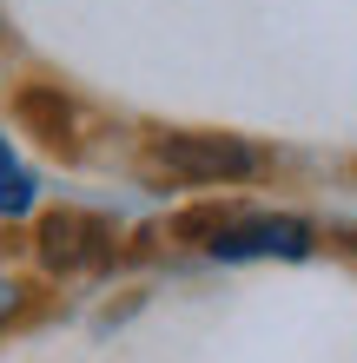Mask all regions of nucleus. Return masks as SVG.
Listing matches in <instances>:
<instances>
[{
	"instance_id": "7ed1b4c3",
	"label": "nucleus",
	"mask_w": 357,
	"mask_h": 363,
	"mask_svg": "<svg viewBox=\"0 0 357 363\" xmlns=\"http://www.w3.org/2000/svg\"><path fill=\"white\" fill-rule=\"evenodd\" d=\"M33 258L47 277H79V271H99L113 258V225L93 218V211H47L33 231Z\"/></svg>"
},
{
	"instance_id": "39448f33",
	"label": "nucleus",
	"mask_w": 357,
	"mask_h": 363,
	"mask_svg": "<svg viewBox=\"0 0 357 363\" xmlns=\"http://www.w3.org/2000/svg\"><path fill=\"white\" fill-rule=\"evenodd\" d=\"M33 284H27V277H20V271H0V337H7L13 324H27V311H33Z\"/></svg>"
},
{
	"instance_id": "f257e3e1",
	"label": "nucleus",
	"mask_w": 357,
	"mask_h": 363,
	"mask_svg": "<svg viewBox=\"0 0 357 363\" xmlns=\"http://www.w3.org/2000/svg\"><path fill=\"white\" fill-rule=\"evenodd\" d=\"M145 172L185 191H219V185H245L265 172V152L238 133H212V125H159L145 139Z\"/></svg>"
},
{
	"instance_id": "20e7f679",
	"label": "nucleus",
	"mask_w": 357,
	"mask_h": 363,
	"mask_svg": "<svg viewBox=\"0 0 357 363\" xmlns=\"http://www.w3.org/2000/svg\"><path fill=\"white\" fill-rule=\"evenodd\" d=\"M33 205H40V185H33V172H27V159L13 152L7 125H0V218H27Z\"/></svg>"
},
{
	"instance_id": "f03ea898",
	"label": "nucleus",
	"mask_w": 357,
	"mask_h": 363,
	"mask_svg": "<svg viewBox=\"0 0 357 363\" xmlns=\"http://www.w3.org/2000/svg\"><path fill=\"white\" fill-rule=\"evenodd\" d=\"M185 231H199V251L219 264H298L318 251V225L298 218V211H251V205H225V211H205V218H185Z\"/></svg>"
}]
</instances>
